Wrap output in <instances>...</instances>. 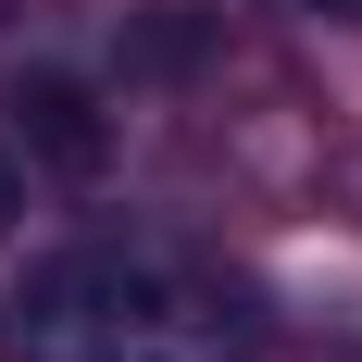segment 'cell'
I'll return each instance as SVG.
<instances>
[{"label": "cell", "mask_w": 362, "mask_h": 362, "mask_svg": "<svg viewBox=\"0 0 362 362\" xmlns=\"http://www.w3.org/2000/svg\"><path fill=\"white\" fill-rule=\"evenodd\" d=\"M0 362H262V300L187 250L88 238L0 300Z\"/></svg>", "instance_id": "1"}, {"label": "cell", "mask_w": 362, "mask_h": 362, "mask_svg": "<svg viewBox=\"0 0 362 362\" xmlns=\"http://www.w3.org/2000/svg\"><path fill=\"white\" fill-rule=\"evenodd\" d=\"M13 138H25L37 175H63V187H100L112 175V112L75 88V75H13Z\"/></svg>", "instance_id": "2"}, {"label": "cell", "mask_w": 362, "mask_h": 362, "mask_svg": "<svg viewBox=\"0 0 362 362\" xmlns=\"http://www.w3.org/2000/svg\"><path fill=\"white\" fill-rule=\"evenodd\" d=\"M13 213H25V175H13V150H0V225H13Z\"/></svg>", "instance_id": "3"}, {"label": "cell", "mask_w": 362, "mask_h": 362, "mask_svg": "<svg viewBox=\"0 0 362 362\" xmlns=\"http://www.w3.org/2000/svg\"><path fill=\"white\" fill-rule=\"evenodd\" d=\"M288 13H325V25H362V0H288Z\"/></svg>", "instance_id": "4"}]
</instances>
